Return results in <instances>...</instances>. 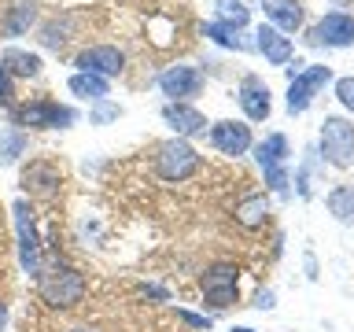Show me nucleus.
I'll use <instances>...</instances> for the list:
<instances>
[{
  "mask_svg": "<svg viewBox=\"0 0 354 332\" xmlns=\"http://www.w3.org/2000/svg\"><path fill=\"white\" fill-rule=\"evenodd\" d=\"M88 281L82 270H74L71 262H63L59 255H44L41 273H37V295L44 306L52 310H74L85 299Z\"/></svg>",
  "mask_w": 354,
  "mask_h": 332,
  "instance_id": "nucleus-1",
  "label": "nucleus"
},
{
  "mask_svg": "<svg viewBox=\"0 0 354 332\" xmlns=\"http://www.w3.org/2000/svg\"><path fill=\"white\" fill-rule=\"evenodd\" d=\"M8 115H11V126H19V129H71L77 122L74 107L59 104V100H48V96L26 100V104L11 107Z\"/></svg>",
  "mask_w": 354,
  "mask_h": 332,
  "instance_id": "nucleus-2",
  "label": "nucleus"
},
{
  "mask_svg": "<svg viewBox=\"0 0 354 332\" xmlns=\"http://www.w3.org/2000/svg\"><path fill=\"white\" fill-rule=\"evenodd\" d=\"M317 151L321 163L336 166V170H351L354 166V122L343 115H325L317 133Z\"/></svg>",
  "mask_w": 354,
  "mask_h": 332,
  "instance_id": "nucleus-3",
  "label": "nucleus"
},
{
  "mask_svg": "<svg viewBox=\"0 0 354 332\" xmlns=\"http://www.w3.org/2000/svg\"><path fill=\"white\" fill-rule=\"evenodd\" d=\"M11 218H15V237H19V262H22V273L37 281L41 262H44V243H41L37 218H33V207H30V199H26V196L11 203Z\"/></svg>",
  "mask_w": 354,
  "mask_h": 332,
  "instance_id": "nucleus-4",
  "label": "nucleus"
},
{
  "mask_svg": "<svg viewBox=\"0 0 354 332\" xmlns=\"http://www.w3.org/2000/svg\"><path fill=\"white\" fill-rule=\"evenodd\" d=\"M288 137L284 133H270L266 140L254 144V159H259L262 174H266V185H270V192L277 196H288V185H292V174H288Z\"/></svg>",
  "mask_w": 354,
  "mask_h": 332,
  "instance_id": "nucleus-5",
  "label": "nucleus"
},
{
  "mask_svg": "<svg viewBox=\"0 0 354 332\" xmlns=\"http://www.w3.org/2000/svg\"><path fill=\"white\" fill-rule=\"evenodd\" d=\"M199 163H203L199 151L188 140H181V137L159 144V151H155V174H159L162 181H170V185L188 181V177L199 170Z\"/></svg>",
  "mask_w": 354,
  "mask_h": 332,
  "instance_id": "nucleus-6",
  "label": "nucleus"
},
{
  "mask_svg": "<svg viewBox=\"0 0 354 332\" xmlns=\"http://www.w3.org/2000/svg\"><path fill=\"white\" fill-rule=\"evenodd\" d=\"M199 288H203V303L210 310H229L240 295V270L232 262H214L199 277Z\"/></svg>",
  "mask_w": 354,
  "mask_h": 332,
  "instance_id": "nucleus-7",
  "label": "nucleus"
},
{
  "mask_svg": "<svg viewBox=\"0 0 354 332\" xmlns=\"http://www.w3.org/2000/svg\"><path fill=\"white\" fill-rule=\"evenodd\" d=\"M328 82H332V66H325V63L303 66V71H299L292 82H288V100H284L288 115H303V111L314 104V96H317Z\"/></svg>",
  "mask_w": 354,
  "mask_h": 332,
  "instance_id": "nucleus-8",
  "label": "nucleus"
},
{
  "mask_svg": "<svg viewBox=\"0 0 354 332\" xmlns=\"http://www.w3.org/2000/svg\"><path fill=\"white\" fill-rule=\"evenodd\" d=\"M159 89L162 96H170V104H188L192 96L203 93V71L199 66H166V71L159 74Z\"/></svg>",
  "mask_w": 354,
  "mask_h": 332,
  "instance_id": "nucleus-9",
  "label": "nucleus"
},
{
  "mask_svg": "<svg viewBox=\"0 0 354 332\" xmlns=\"http://www.w3.org/2000/svg\"><path fill=\"white\" fill-rule=\"evenodd\" d=\"M310 44H325V48H351L354 44V15L347 11H328L321 22L306 33Z\"/></svg>",
  "mask_w": 354,
  "mask_h": 332,
  "instance_id": "nucleus-10",
  "label": "nucleus"
},
{
  "mask_svg": "<svg viewBox=\"0 0 354 332\" xmlns=\"http://www.w3.org/2000/svg\"><path fill=\"white\" fill-rule=\"evenodd\" d=\"M77 71H85V74H100V77H118L122 71H126V55H122V48H115V44H93V48H85V52H77V59H74Z\"/></svg>",
  "mask_w": 354,
  "mask_h": 332,
  "instance_id": "nucleus-11",
  "label": "nucleus"
},
{
  "mask_svg": "<svg viewBox=\"0 0 354 332\" xmlns=\"http://www.w3.org/2000/svg\"><path fill=\"white\" fill-rule=\"evenodd\" d=\"M210 144L221 151V155H248L254 148V140H251V126L248 122H236V118H221L210 126Z\"/></svg>",
  "mask_w": 354,
  "mask_h": 332,
  "instance_id": "nucleus-12",
  "label": "nucleus"
},
{
  "mask_svg": "<svg viewBox=\"0 0 354 332\" xmlns=\"http://www.w3.org/2000/svg\"><path fill=\"white\" fill-rule=\"evenodd\" d=\"M236 100L243 107V118L248 122H266L273 115V100H270V85L262 82L259 74H248L236 89Z\"/></svg>",
  "mask_w": 354,
  "mask_h": 332,
  "instance_id": "nucleus-13",
  "label": "nucleus"
},
{
  "mask_svg": "<svg viewBox=\"0 0 354 332\" xmlns=\"http://www.w3.org/2000/svg\"><path fill=\"white\" fill-rule=\"evenodd\" d=\"M19 185L26 188L30 196L52 199V196H59L63 174H59V166H55L52 159H33V163L26 166V170H22V177H19Z\"/></svg>",
  "mask_w": 354,
  "mask_h": 332,
  "instance_id": "nucleus-14",
  "label": "nucleus"
},
{
  "mask_svg": "<svg viewBox=\"0 0 354 332\" xmlns=\"http://www.w3.org/2000/svg\"><path fill=\"white\" fill-rule=\"evenodd\" d=\"M254 48L266 55V63L284 66V63H292L295 44H292V37H288V33H281L277 26H270V22H262V26L254 30Z\"/></svg>",
  "mask_w": 354,
  "mask_h": 332,
  "instance_id": "nucleus-15",
  "label": "nucleus"
},
{
  "mask_svg": "<svg viewBox=\"0 0 354 332\" xmlns=\"http://www.w3.org/2000/svg\"><path fill=\"white\" fill-rule=\"evenodd\" d=\"M162 122L170 126L177 137H199V133H207V115L192 104H166L162 107Z\"/></svg>",
  "mask_w": 354,
  "mask_h": 332,
  "instance_id": "nucleus-16",
  "label": "nucleus"
},
{
  "mask_svg": "<svg viewBox=\"0 0 354 332\" xmlns=\"http://www.w3.org/2000/svg\"><path fill=\"white\" fill-rule=\"evenodd\" d=\"M262 11L281 33H295L303 26V0H262Z\"/></svg>",
  "mask_w": 354,
  "mask_h": 332,
  "instance_id": "nucleus-17",
  "label": "nucleus"
},
{
  "mask_svg": "<svg viewBox=\"0 0 354 332\" xmlns=\"http://www.w3.org/2000/svg\"><path fill=\"white\" fill-rule=\"evenodd\" d=\"M0 66H4L11 77H37L44 63H41L37 52H26V48H15V44H11V48L0 52Z\"/></svg>",
  "mask_w": 354,
  "mask_h": 332,
  "instance_id": "nucleus-18",
  "label": "nucleus"
},
{
  "mask_svg": "<svg viewBox=\"0 0 354 332\" xmlns=\"http://www.w3.org/2000/svg\"><path fill=\"white\" fill-rule=\"evenodd\" d=\"M266 218H270V196L266 192H254L236 203V221L243 229H259V225H266Z\"/></svg>",
  "mask_w": 354,
  "mask_h": 332,
  "instance_id": "nucleus-19",
  "label": "nucleus"
},
{
  "mask_svg": "<svg viewBox=\"0 0 354 332\" xmlns=\"http://www.w3.org/2000/svg\"><path fill=\"white\" fill-rule=\"evenodd\" d=\"M66 89H71L74 96H82V100H104L107 93H111V82L107 77H100V74H85V71H77V74H71L66 77Z\"/></svg>",
  "mask_w": 354,
  "mask_h": 332,
  "instance_id": "nucleus-20",
  "label": "nucleus"
},
{
  "mask_svg": "<svg viewBox=\"0 0 354 332\" xmlns=\"http://www.w3.org/2000/svg\"><path fill=\"white\" fill-rule=\"evenodd\" d=\"M30 148V137H26V129H19V126H8V129H0V166H11V163H19L22 155H26Z\"/></svg>",
  "mask_w": 354,
  "mask_h": 332,
  "instance_id": "nucleus-21",
  "label": "nucleus"
},
{
  "mask_svg": "<svg viewBox=\"0 0 354 332\" xmlns=\"http://www.w3.org/2000/svg\"><path fill=\"white\" fill-rule=\"evenodd\" d=\"M325 203H328V214L336 218V221L354 225V185H336L325 196Z\"/></svg>",
  "mask_w": 354,
  "mask_h": 332,
  "instance_id": "nucleus-22",
  "label": "nucleus"
},
{
  "mask_svg": "<svg viewBox=\"0 0 354 332\" xmlns=\"http://www.w3.org/2000/svg\"><path fill=\"white\" fill-rule=\"evenodd\" d=\"M214 22H225L232 30H243L251 22V8L243 0H214Z\"/></svg>",
  "mask_w": 354,
  "mask_h": 332,
  "instance_id": "nucleus-23",
  "label": "nucleus"
},
{
  "mask_svg": "<svg viewBox=\"0 0 354 332\" xmlns=\"http://www.w3.org/2000/svg\"><path fill=\"white\" fill-rule=\"evenodd\" d=\"M203 37H210L218 48H229V52H248V41L240 37V30L225 26V22H207L203 26Z\"/></svg>",
  "mask_w": 354,
  "mask_h": 332,
  "instance_id": "nucleus-24",
  "label": "nucleus"
},
{
  "mask_svg": "<svg viewBox=\"0 0 354 332\" xmlns=\"http://www.w3.org/2000/svg\"><path fill=\"white\" fill-rule=\"evenodd\" d=\"M33 19H37V8H33V0H19V4L8 11L4 30L11 33V37H19V33H26V30L33 26Z\"/></svg>",
  "mask_w": 354,
  "mask_h": 332,
  "instance_id": "nucleus-25",
  "label": "nucleus"
},
{
  "mask_svg": "<svg viewBox=\"0 0 354 332\" xmlns=\"http://www.w3.org/2000/svg\"><path fill=\"white\" fill-rule=\"evenodd\" d=\"M122 115V107L118 104H111V100L104 96V100H93V111H88V122L93 126H107V122H115Z\"/></svg>",
  "mask_w": 354,
  "mask_h": 332,
  "instance_id": "nucleus-26",
  "label": "nucleus"
},
{
  "mask_svg": "<svg viewBox=\"0 0 354 332\" xmlns=\"http://www.w3.org/2000/svg\"><path fill=\"white\" fill-rule=\"evenodd\" d=\"M336 100L354 115V77H336Z\"/></svg>",
  "mask_w": 354,
  "mask_h": 332,
  "instance_id": "nucleus-27",
  "label": "nucleus"
},
{
  "mask_svg": "<svg viewBox=\"0 0 354 332\" xmlns=\"http://www.w3.org/2000/svg\"><path fill=\"white\" fill-rule=\"evenodd\" d=\"M177 321L188 329H196V332H210V317L207 314H192V310H177Z\"/></svg>",
  "mask_w": 354,
  "mask_h": 332,
  "instance_id": "nucleus-28",
  "label": "nucleus"
},
{
  "mask_svg": "<svg viewBox=\"0 0 354 332\" xmlns=\"http://www.w3.org/2000/svg\"><path fill=\"white\" fill-rule=\"evenodd\" d=\"M11 74L4 71V66H0V107H11Z\"/></svg>",
  "mask_w": 354,
  "mask_h": 332,
  "instance_id": "nucleus-29",
  "label": "nucleus"
},
{
  "mask_svg": "<svg viewBox=\"0 0 354 332\" xmlns=\"http://www.w3.org/2000/svg\"><path fill=\"white\" fill-rule=\"evenodd\" d=\"M140 295L144 299H159V303H170V292L159 288V284H140Z\"/></svg>",
  "mask_w": 354,
  "mask_h": 332,
  "instance_id": "nucleus-30",
  "label": "nucleus"
},
{
  "mask_svg": "<svg viewBox=\"0 0 354 332\" xmlns=\"http://www.w3.org/2000/svg\"><path fill=\"white\" fill-rule=\"evenodd\" d=\"M254 306H259V310H273V292H259Z\"/></svg>",
  "mask_w": 354,
  "mask_h": 332,
  "instance_id": "nucleus-31",
  "label": "nucleus"
},
{
  "mask_svg": "<svg viewBox=\"0 0 354 332\" xmlns=\"http://www.w3.org/2000/svg\"><path fill=\"white\" fill-rule=\"evenodd\" d=\"M4 329H8V299L0 295V332H4Z\"/></svg>",
  "mask_w": 354,
  "mask_h": 332,
  "instance_id": "nucleus-32",
  "label": "nucleus"
},
{
  "mask_svg": "<svg viewBox=\"0 0 354 332\" xmlns=\"http://www.w3.org/2000/svg\"><path fill=\"white\" fill-rule=\"evenodd\" d=\"M232 332H254L251 325H236V329H232Z\"/></svg>",
  "mask_w": 354,
  "mask_h": 332,
  "instance_id": "nucleus-33",
  "label": "nucleus"
},
{
  "mask_svg": "<svg viewBox=\"0 0 354 332\" xmlns=\"http://www.w3.org/2000/svg\"><path fill=\"white\" fill-rule=\"evenodd\" d=\"M71 332H96V329H71Z\"/></svg>",
  "mask_w": 354,
  "mask_h": 332,
  "instance_id": "nucleus-34",
  "label": "nucleus"
}]
</instances>
